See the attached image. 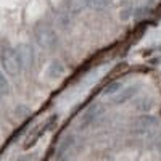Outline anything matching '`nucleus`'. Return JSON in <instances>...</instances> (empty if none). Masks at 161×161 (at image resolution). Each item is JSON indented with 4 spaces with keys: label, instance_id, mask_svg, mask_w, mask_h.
Here are the masks:
<instances>
[{
    "label": "nucleus",
    "instance_id": "1",
    "mask_svg": "<svg viewBox=\"0 0 161 161\" xmlns=\"http://www.w3.org/2000/svg\"><path fill=\"white\" fill-rule=\"evenodd\" d=\"M0 64L7 74L10 76H18L23 71V61H21V55L18 48L13 47H5L0 52Z\"/></svg>",
    "mask_w": 161,
    "mask_h": 161
},
{
    "label": "nucleus",
    "instance_id": "2",
    "mask_svg": "<svg viewBox=\"0 0 161 161\" xmlns=\"http://www.w3.org/2000/svg\"><path fill=\"white\" fill-rule=\"evenodd\" d=\"M57 121H58V116H57V114H53V116H50V118L45 121L44 124H40V126H39V127H37V129H36L32 134H31V136L28 137V140L24 142V148H29V147H32V145H34V143H36V142H37L40 137L44 136L45 132H48V130H50L53 126L57 124Z\"/></svg>",
    "mask_w": 161,
    "mask_h": 161
},
{
    "label": "nucleus",
    "instance_id": "3",
    "mask_svg": "<svg viewBox=\"0 0 161 161\" xmlns=\"http://www.w3.org/2000/svg\"><path fill=\"white\" fill-rule=\"evenodd\" d=\"M36 39H37V44H39L40 47H44V48H52L53 44H55V40H57L55 32H53L50 28H45V26L37 31Z\"/></svg>",
    "mask_w": 161,
    "mask_h": 161
},
{
    "label": "nucleus",
    "instance_id": "4",
    "mask_svg": "<svg viewBox=\"0 0 161 161\" xmlns=\"http://www.w3.org/2000/svg\"><path fill=\"white\" fill-rule=\"evenodd\" d=\"M64 64L61 63V61H58V60H53L48 66H47V69H45V76L48 77V79H58V77H61L63 74H64Z\"/></svg>",
    "mask_w": 161,
    "mask_h": 161
},
{
    "label": "nucleus",
    "instance_id": "5",
    "mask_svg": "<svg viewBox=\"0 0 161 161\" xmlns=\"http://www.w3.org/2000/svg\"><path fill=\"white\" fill-rule=\"evenodd\" d=\"M139 90L137 86H129V87H124V89H121L119 92H116L114 95H113V103H123L126 100H129L134 93H136Z\"/></svg>",
    "mask_w": 161,
    "mask_h": 161
},
{
    "label": "nucleus",
    "instance_id": "6",
    "mask_svg": "<svg viewBox=\"0 0 161 161\" xmlns=\"http://www.w3.org/2000/svg\"><path fill=\"white\" fill-rule=\"evenodd\" d=\"M86 3H87L90 8L100 10V8H105L106 5H108V0H86Z\"/></svg>",
    "mask_w": 161,
    "mask_h": 161
},
{
    "label": "nucleus",
    "instance_id": "7",
    "mask_svg": "<svg viewBox=\"0 0 161 161\" xmlns=\"http://www.w3.org/2000/svg\"><path fill=\"white\" fill-rule=\"evenodd\" d=\"M10 92V84H8V80L0 74V97L2 95H7V93Z\"/></svg>",
    "mask_w": 161,
    "mask_h": 161
}]
</instances>
